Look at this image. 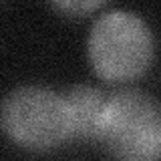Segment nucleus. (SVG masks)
<instances>
[{"mask_svg":"<svg viewBox=\"0 0 161 161\" xmlns=\"http://www.w3.org/2000/svg\"><path fill=\"white\" fill-rule=\"evenodd\" d=\"M87 57L93 73L105 83L137 80L153 64V30L137 12L123 8L107 10L91 24Z\"/></svg>","mask_w":161,"mask_h":161,"instance_id":"obj_1","label":"nucleus"},{"mask_svg":"<svg viewBox=\"0 0 161 161\" xmlns=\"http://www.w3.org/2000/svg\"><path fill=\"white\" fill-rule=\"evenodd\" d=\"M97 141L115 161H161V101L141 89L107 95Z\"/></svg>","mask_w":161,"mask_h":161,"instance_id":"obj_2","label":"nucleus"},{"mask_svg":"<svg viewBox=\"0 0 161 161\" xmlns=\"http://www.w3.org/2000/svg\"><path fill=\"white\" fill-rule=\"evenodd\" d=\"M0 125L14 145L28 151H53L73 139L64 95L40 85H22L6 93Z\"/></svg>","mask_w":161,"mask_h":161,"instance_id":"obj_3","label":"nucleus"},{"mask_svg":"<svg viewBox=\"0 0 161 161\" xmlns=\"http://www.w3.org/2000/svg\"><path fill=\"white\" fill-rule=\"evenodd\" d=\"M64 101L70 111L73 123V139H95L101 123L107 97L103 91L89 87V85H73L64 91Z\"/></svg>","mask_w":161,"mask_h":161,"instance_id":"obj_4","label":"nucleus"},{"mask_svg":"<svg viewBox=\"0 0 161 161\" xmlns=\"http://www.w3.org/2000/svg\"><path fill=\"white\" fill-rule=\"evenodd\" d=\"M103 6V2H97V0H80V2H54L53 8H57L58 12H64V14H73V16H85V14L93 12Z\"/></svg>","mask_w":161,"mask_h":161,"instance_id":"obj_5","label":"nucleus"}]
</instances>
